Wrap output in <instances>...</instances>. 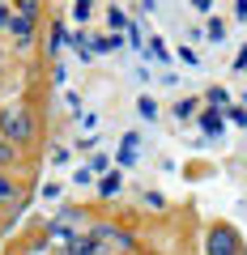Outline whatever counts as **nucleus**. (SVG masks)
Returning <instances> with one entry per match:
<instances>
[{
  "instance_id": "5",
  "label": "nucleus",
  "mask_w": 247,
  "mask_h": 255,
  "mask_svg": "<svg viewBox=\"0 0 247 255\" xmlns=\"http://www.w3.org/2000/svg\"><path fill=\"white\" fill-rule=\"evenodd\" d=\"M68 255H98V243H94L90 234H85V238H73V251H68Z\"/></svg>"
},
{
  "instance_id": "2",
  "label": "nucleus",
  "mask_w": 247,
  "mask_h": 255,
  "mask_svg": "<svg viewBox=\"0 0 247 255\" xmlns=\"http://www.w3.org/2000/svg\"><path fill=\"white\" fill-rule=\"evenodd\" d=\"M209 255H239V238H235L230 226L209 230Z\"/></svg>"
},
{
  "instance_id": "8",
  "label": "nucleus",
  "mask_w": 247,
  "mask_h": 255,
  "mask_svg": "<svg viewBox=\"0 0 247 255\" xmlns=\"http://www.w3.org/2000/svg\"><path fill=\"white\" fill-rule=\"evenodd\" d=\"M107 166H111V157H102V153H94V157H90V174H102Z\"/></svg>"
},
{
  "instance_id": "16",
  "label": "nucleus",
  "mask_w": 247,
  "mask_h": 255,
  "mask_svg": "<svg viewBox=\"0 0 247 255\" xmlns=\"http://www.w3.org/2000/svg\"><path fill=\"white\" fill-rule=\"evenodd\" d=\"M9 196H13V183L4 179V174H0V200H9Z\"/></svg>"
},
{
  "instance_id": "18",
  "label": "nucleus",
  "mask_w": 247,
  "mask_h": 255,
  "mask_svg": "<svg viewBox=\"0 0 247 255\" xmlns=\"http://www.w3.org/2000/svg\"><path fill=\"white\" fill-rule=\"evenodd\" d=\"M13 21V13H9V4H0V26H9Z\"/></svg>"
},
{
  "instance_id": "15",
  "label": "nucleus",
  "mask_w": 247,
  "mask_h": 255,
  "mask_svg": "<svg viewBox=\"0 0 247 255\" xmlns=\"http://www.w3.org/2000/svg\"><path fill=\"white\" fill-rule=\"evenodd\" d=\"M73 17H77V21H85V17H90V4H85V0H81V4H73Z\"/></svg>"
},
{
  "instance_id": "13",
  "label": "nucleus",
  "mask_w": 247,
  "mask_h": 255,
  "mask_svg": "<svg viewBox=\"0 0 247 255\" xmlns=\"http://www.w3.org/2000/svg\"><path fill=\"white\" fill-rule=\"evenodd\" d=\"M43 200H60V183H47V187H43Z\"/></svg>"
},
{
  "instance_id": "12",
  "label": "nucleus",
  "mask_w": 247,
  "mask_h": 255,
  "mask_svg": "<svg viewBox=\"0 0 247 255\" xmlns=\"http://www.w3.org/2000/svg\"><path fill=\"white\" fill-rule=\"evenodd\" d=\"M192 111H196V102H188V98H183L179 107H175V115H179V119H188V115H192Z\"/></svg>"
},
{
  "instance_id": "9",
  "label": "nucleus",
  "mask_w": 247,
  "mask_h": 255,
  "mask_svg": "<svg viewBox=\"0 0 247 255\" xmlns=\"http://www.w3.org/2000/svg\"><path fill=\"white\" fill-rule=\"evenodd\" d=\"M179 60H183V64H188V68H196V64H201V55H196V51H192V47H183V51H179Z\"/></svg>"
},
{
  "instance_id": "4",
  "label": "nucleus",
  "mask_w": 247,
  "mask_h": 255,
  "mask_svg": "<svg viewBox=\"0 0 247 255\" xmlns=\"http://www.w3.org/2000/svg\"><path fill=\"white\" fill-rule=\"evenodd\" d=\"M201 132H205V136H218V132H222V111H205V115H201Z\"/></svg>"
},
{
  "instance_id": "19",
  "label": "nucleus",
  "mask_w": 247,
  "mask_h": 255,
  "mask_svg": "<svg viewBox=\"0 0 247 255\" xmlns=\"http://www.w3.org/2000/svg\"><path fill=\"white\" fill-rule=\"evenodd\" d=\"M235 64H239V68H247V47H243V51H239V60H235Z\"/></svg>"
},
{
  "instance_id": "14",
  "label": "nucleus",
  "mask_w": 247,
  "mask_h": 255,
  "mask_svg": "<svg viewBox=\"0 0 247 255\" xmlns=\"http://www.w3.org/2000/svg\"><path fill=\"white\" fill-rule=\"evenodd\" d=\"M4 162H13V145H9V140H0V166H4Z\"/></svg>"
},
{
  "instance_id": "11",
  "label": "nucleus",
  "mask_w": 247,
  "mask_h": 255,
  "mask_svg": "<svg viewBox=\"0 0 247 255\" xmlns=\"http://www.w3.org/2000/svg\"><path fill=\"white\" fill-rule=\"evenodd\" d=\"M209 102H213V111H222L226 107V90H209Z\"/></svg>"
},
{
  "instance_id": "17",
  "label": "nucleus",
  "mask_w": 247,
  "mask_h": 255,
  "mask_svg": "<svg viewBox=\"0 0 247 255\" xmlns=\"http://www.w3.org/2000/svg\"><path fill=\"white\" fill-rule=\"evenodd\" d=\"M230 119H235L239 128H247V111H230Z\"/></svg>"
},
{
  "instance_id": "7",
  "label": "nucleus",
  "mask_w": 247,
  "mask_h": 255,
  "mask_svg": "<svg viewBox=\"0 0 247 255\" xmlns=\"http://www.w3.org/2000/svg\"><path fill=\"white\" fill-rule=\"evenodd\" d=\"M98 191H102V196H115V191H119V174H107V179L98 183Z\"/></svg>"
},
{
  "instance_id": "6",
  "label": "nucleus",
  "mask_w": 247,
  "mask_h": 255,
  "mask_svg": "<svg viewBox=\"0 0 247 255\" xmlns=\"http://www.w3.org/2000/svg\"><path fill=\"white\" fill-rule=\"evenodd\" d=\"M149 60H158V64H166V60H171V51H166V43H162V38H154V43H149Z\"/></svg>"
},
{
  "instance_id": "3",
  "label": "nucleus",
  "mask_w": 247,
  "mask_h": 255,
  "mask_svg": "<svg viewBox=\"0 0 247 255\" xmlns=\"http://www.w3.org/2000/svg\"><path fill=\"white\" fill-rule=\"evenodd\" d=\"M34 17H38V4H21V13L9 21V30L17 38H30V34H34Z\"/></svg>"
},
{
  "instance_id": "10",
  "label": "nucleus",
  "mask_w": 247,
  "mask_h": 255,
  "mask_svg": "<svg viewBox=\"0 0 247 255\" xmlns=\"http://www.w3.org/2000/svg\"><path fill=\"white\" fill-rule=\"evenodd\" d=\"M141 115L154 119V115H158V102H154V98H141Z\"/></svg>"
},
{
  "instance_id": "1",
  "label": "nucleus",
  "mask_w": 247,
  "mask_h": 255,
  "mask_svg": "<svg viewBox=\"0 0 247 255\" xmlns=\"http://www.w3.org/2000/svg\"><path fill=\"white\" fill-rule=\"evenodd\" d=\"M0 132H4V140H30L34 136V119H30V111H17V107H9L4 115H0Z\"/></svg>"
}]
</instances>
